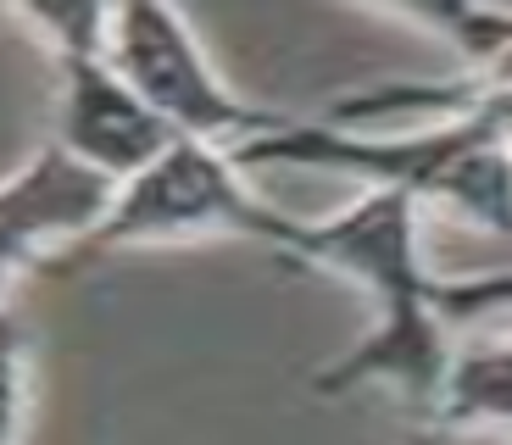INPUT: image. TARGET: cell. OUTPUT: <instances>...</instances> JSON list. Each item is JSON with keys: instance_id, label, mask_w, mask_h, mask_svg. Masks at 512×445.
Instances as JSON below:
<instances>
[{"instance_id": "obj_7", "label": "cell", "mask_w": 512, "mask_h": 445, "mask_svg": "<svg viewBox=\"0 0 512 445\" xmlns=\"http://www.w3.org/2000/svg\"><path fill=\"white\" fill-rule=\"evenodd\" d=\"M429 412L440 429H474V423H507L512 429V340L451 351V368Z\"/></svg>"}, {"instance_id": "obj_8", "label": "cell", "mask_w": 512, "mask_h": 445, "mask_svg": "<svg viewBox=\"0 0 512 445\" xmlns=\"http://www.w3.org/2000/svg\"><path fill=\"white\" fill-rule=\"evenodd\" d=\"M407 17L451 34V45L462 51V62L474 67V73H485V67L512 45V12H485V6H440L435 12V6H418V12H407Z\"/></svg>"}, {"instance_id": "obj_11", "label": "cell", "mask_w": 512, "mask_h": 445, "mask_svg": "<svg viewBox=\"0 0 512 445\" xmlns=\"http://www.w3.org/2000/svg\"><path fill=\"white\" fill-rule=\"evenodd\" d=\"M507 340H512V334H507Z\"/></svg>"}, {"instance_id": "obj_2", "label": "cell", "mask_w": 512, "mask_h": 445, "mask_svg": "<svg viewBox=\"0 0 512 445\" xmlns=\"http://www.w3.org/2000/svg\"><path fill=\"white\" fill-rule=\"evenodd\" d=\"M229 162L240 167H340L368 190H396L407 201H446L468 223L512 240V140L479 117L384 134V128H334L312 117H290L273 134L234 145Z\"/></svg>"}, {"instance_id": "obj_9", "label": "cell", "mask_w": 512, "mask_h": 445, "mask_svg": "<svg viewBox=\"0 0 512 445\" xmlns=\"http://www.w3.org/2000/svg\"><path fill=\"white\" fill-rule=\"evenodd\" d=\"M23 418H28V334L0 306V445L23 440Z\"/></svg>"}, {"instance_id": "obj_1", "label": "cell", "mask_w": 512, "mask_h": 445, "mask_svg": "<svg viewBox=\"0 0 512 445\" xmlns=\"http://www.w3.org/2000/svg\"><path fill=\"white\" fill-rule=\"evenodd\" d=\"M295 262H323L346 279L368 284L379 323L351 356H340L329 373L312 379V390H351V384L390 379L435 407L440 379L451 368V340L435 312V284L418 251V201L396 190H368L357 206H346L329 223H295L279 245Z\"/></svg>"}, {"instance_id": "obj_10", "label": "cell", "mask_w": 512, "mask_h": 445, "mask_svg": "<svg viewBox=\"0 0 512 445\" xmlns=\"http://www.w3.org/2000/svg\"><path fill=\"white\" fill-rule=\"evenodd\" d=\"M485 306H512V267L496 279H457V284H435V312L440 323L474 318Z\"/></svg>"}, {"instance_id": "obj_5", "label": "cell", "mask_w": 512, "mask_h": 445, "mask_svg": "<svg viewBox=\"0 0 512 445\" xmlns=\"http://www.w3.org/2000/svg\"><path fill=\"white\" fill-rule=\"evenodd\" d=\"M106 62L162 117L173 140H201L234 151V145L290 123L284 112L240 101L218 78V67L206 62L190 17L173 12V6H151V0L106 6Z\"/></svg>"}, {"instance_id": "obj_6", "label": "cell", "mask_w": 512, "mask_h": 445, "mask_svg": "<svg viewBox=\"0 0 512 445\" xmlns=\"http://www.w3.org/2000/svg\"><path fill=\"white\" fill-rule=\"evenodd\" d=\"M112 195L117 184L78 167L56 145H39L17 173L0 178V306H6V290L23 279V267L51 251L73 256L90 240Z\"/></svg>"}, {"instance_id": "obj_3", "label": "cell", "mask_w": 512, "mask_h": 445, "mask_svg": "<svg viewBox=\"0 0 512 445\" xmlns=\"http://www.w3.org/2000/svg\"><path fill=\"white\" fill-rule=\"evenodd\" d=\"M28 28L51 39L56 56V134L51 145L106 184H128L173 145L167 123L106 62V6H28Z\"/></svg>"}, {"instance_id": "obj_4", "label": "cell", "mask_w": 512, "mask_h": 445, "mask_svg": "<svg viewBox=\"0 0 512 445\" xmlns=\"http://www.w3.org/2000/svg\"><path fill=\"white\" fill-rule=\"evenodd\" d=\"M195 234H245V240H262L279 251L284 234H290V217L273 212L245 184V173L229 162L223 145L173 140L145 173L117 184L101 229L78 245L73 256H101V251H123V245L195 240Z\"/></svg>"}]
</instances>
